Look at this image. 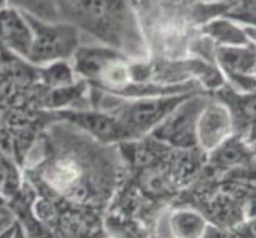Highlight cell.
Here are the masks:
<instances>
[{
	"instance_id": "6da1fadb",
	"label": "cell",
	"mask_w": 256,
	"mask_h": 238,
	"mask_svg": "<svg viewBox=\"0 0 256 238\" xmlns=\"http://www.w3.org/2000/svg\"><path fill=\"white\" fill-rule=\"evenodd\" d=\"M59 21H64L99 45L129 57H148L146 43L132 0H58Z\"/></svg>"
},
{
	"instance_id": "7a4b0ae2",
	"label": "cell",
	"mask_w": 256,
	"mask_h": 238,
	"mask_svg": "<svg viewBox=\"0 0 256 238\" xmlns=\"http://www.w3.org/2000/svg\"><path fill=\"white\" fill-rule=\"evenodd\" d=\"M24 13V11H22ZM32 29V46L28 62L34 65H48L60 60H72L82 46L80 30L64 21H45L24 13Z\"/></svg>"
},
{
	"instance_id": "3957f363",
	"label": "cell",
	"mask_w": 256,
	"mask_h": 238,
	"mask_svg": "<svg viewBox=\"0 0 256 238\" xmlns=\"http://www.w3.org/2000/svg\"><path fill=\"white\" fill-rule=\"evenodd\" d=\"M210 95L206 91L190 94L162 119L150 138L176 151L198 149V121Z\"/></svg>"
},
{
	"instance_id": "277c9868",
	"label": "cell",
	"mask_w": 256,
	"mask_h": 238,
	"mask_svg": "<svg viewBox=\"0 0 256 238\" xmlns=\"http://www.w3.org/2000/svg\"><path fill=\"white\" fill-rule=\"evenodd\" d=\"M215 64L223 73L226 86L237 94L256 91V48L215 46Z\"/></svg>"
},
{
	"instance_id": "5b68a950",
	"label": "cell",
	"mask_w": 256,
	"mask_h": 238,
	"mask_svg": "<svg viewBox=\"0 0 256 238\" xmlns=\"http://www.w3.org/2000/svg\"><path fill=\"white\" fill-rule=\"evenodd\" d=\"M236 134L232 111L215 95H210L198 121V149L210 154Z\"/></svg>"
},
{
	"instance_id": "8992f818",
	"label": "cell",
	"mask_w": 256,
	"mask_h": 238,
	"mask_svg": "<svg viewBox=\"0 0 256 238\" xmlns=\"http://www.w3.org/2000/svg\"><path fill=\"white\" fill-rule=\"evenodd\" d=\"M54 113L56 121H64L83 130L91 138L104 145L118 146L122 143L118 122L108 110L96 107H78V108H64Z\"/></svg>"
},
{
	"instance_id": "52a82bcc",
	"label": "cell",
	"mask_w": 256,
	"mask_h": 238,
	"mask_svg": "<svg viewBox=\"0 0 256 238\" xmlns=\"http://www.w3.org/2000/svg\"><path fill=\"white\" fill-rule=\"evenodd\" d=\"M32 38L28 17L20 8L8 3L0 6V46L28 60Z\"/></svg>"
},
{
	"instance_id": "ba28073f",
	"label": "cell",
	"mask_w": 256,
	"mask_h": 238,
	"mask_svg": "<svg viewBox=\"0 0 256 238\" xmlns=\"http://www.w3.org/2000/svg\"><path fill=\"white\" fill-rule=\"evenodd\" d=\"M200 33L215 46H245L252 45V38L245 25L222 14L200 25Z\"/></svg>"
},
{
	"instance_id": "9c48e42d",
	"label": "cell",
	"mask_w": 256,
	"mask_h": 238,
	"mask_svg": "<svg viewBox=\"0 0 256 238\" xmlns=\"http://www.w3.org/2000/svg\"><path fill=\"white\" fill-rule=\"evenodd\" d=\"M169 224L175 238H200L208 226L207 219L199 211L190 208L174 211Z\"/></svg>"
},
{
	"instance_id": "30bf717a",
	"label": "cell",
	"mask_w": 256,
	"mask_h": 238,
	"mask_svg": "<svg viewBox=\"0 0 256 238\" xmlns=\"http://www.w3.org/2000/svg\"><path fill=\"white\" fill-rule=\"evenodd\" d=\"M8 5H13L40 19L59 21L58 0H8Z\"/></svg>"
},
{
	"instance_id": "8fae6325",
	"label": "cell",
	"mask_w": 256,
	"mask_h": 238,
	"mask_svg": "<svg viewBox=\"0 0 256 238\" xmlns=\"http://www.w3.org/2000/svg\"><path fill=\"white\" fill-rule=\"evenodd\" d=\"M226 16H229L231 19L240 22L244 25H248V27L256 29V11H228Z\"/></svg>"
},
{
	"instance_id": "7c38bea8",
	"label": "cell",
	"mask_w": 256,
	"mask_h": 238,
	"mask_svg": "<svg viewBox=\"0 0 256 238\" xmlns=\"http://www.w3.org/2000/svg\"><path fill=\"white\" fill-rule=\"evenodd\" d=\"M200 238H231V237H229V234L224 232L223 229H218L215 226L208 224L207 229H206V232H204V235H202Z\"/></svg>"
},
{
	"instance_id": "4fadbf2b",
	"label": "cell",
	"mask_w": 256,
	"mask_h": 238,
	"mask_svg": "<svg viewBox=\"0 0 256 238\" xmlns=\"http://www.w3.org/2000/svg\"><path fill=\"white\" fill-rule=\"evenodd\" d=\"M18 226H20V224H16V223L4 226L2 229H0V238H14Z\"/></svg>"
},
{
	"instance_id": "5bb4252c",
	"label": "cell",
	"mask_w": 256,
	"mask_h": 238,
	"mask_svg": "<svg viewBox=\"0 0 256 238\" xmlns=\"http://www.w3.org/2000/svg\"><path fill=\"white\" fill-rule=\"evenodd\" d=\"M8 3V0H0V6H4V5H6Z\"/></svg>"
},
{
	"instance_id": "9a60e30c",
	"label": "cell",
	"mask_w": 256,
	"mask_h": 238,
	"mask_svg": "<svg viewBox=\"0 0 256 238\" xmlns=\"http://www.w3.org/2000/svg\"><path fill=\"white\" fill-rule=\"evenodd\" d=\"M252 153H253V157H254V162H256V145H254V148H253V151H252Z\"/></svg>"
}]
</instances>
